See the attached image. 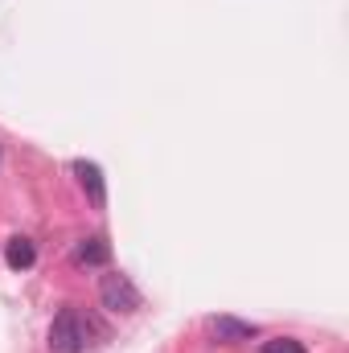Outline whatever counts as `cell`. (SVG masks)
Here are the masks:
<instances>
[{
	"mask_svg": "<svg viewBox=\"0 0 349 353\" xmlns=\"http://www.w3.org/2000/svg\"><path fill=\"white\" fill-rule=\"evenodd\" d=\"M87 325L74 308H62L50 325V353H83L87 350Z\"/></svg>",
	"mask_w": 349,
	"mask_h": 353,
	"instance_id": "1",
	"label": "cell"
},
{
	"mask_svg": "<svg viewBox=\"0 0 349 353\" xmlns=\"http://www.w3.org/2000/svg\"><path fill=\"white\" fill-rule=\"evenodd\" d=\"M99 300H103L107 312H119V316H132V312L140 308V292H136V283H132L123 271L103 275V283H99Z\"/></svg>",
	"mask_w": 349,
	"mask_h": 353,
	"instance_id": "2",
	"label": "cell"
},
{
	"mask_svg": "<svg viewBox=\"0 0 349 353\" xmlns=\"http://www.w3.org/2000/svg\"><path fill=\"white\" fill-rule=\"evenodd\" d=\"M210 329H214V337H218V341H226V345L259 337V329H255L251 321H239V316H214V321H210Z\"/></svg>",
	"mask_w": 349,
	"mask_h": 353,
	"instance_id": "3",
	"label": "cell"
},
{
	"mask_svg": "<svg viewBox=\"0 0 349 353\" xmlns=\"http://www.w3.org/2000/svg\"><path fill=\"white\" fill-rule=\"evenodd\" d=\"M4 259L12 271H29V267L37 263V247L25 239V234H17V239H8V247H4Z\"/></svg>",
	"mask_w": 349,
	"mask_h": 353,
	"instance_id": "4",
	"label": "cell"
},
{
	"mask_svg": "<svg viewBox=\"0 0 349 353\" xmlns=\"http://www.w3.org/2000/svg\"><path fill=\"white\" fill-rule=\"evenodd\" d=\"M74 173H79V181H83V189L90 193V201H94V205H103V201H107V189H103V169H99L94 161H79V165H74Z\"/></svg>",
	"mask_w": 349,
	"mask_h": 353,
	"instance_id": "5",
	"label": "cell"
},
{
	"mask_svg": "<svg viewBox=\"0 0 349 353\" xmlns=\"http://www.w3.org/2000/svg\"><path fill=\"white\" fill-rule=\"evenodd\" d=\"M74 259H79L83 267H103L107 259H111V247H107V239H99V234H94V239H83V243H79Z\"/></svg>",
	"mask_w": 349,
	"mask_h": 353,
	"instance_id": "6",
	"label": "cell"
},
{
	"mask_svg": "<svg viewBox=\"0 0 349 353\" xmlns=\"http://www.w3.org/2000/svg\"><path fill=\"white\" fill-rule=\"evenodd\" d=\"M259 353H308L296 337H271V341H263Z\"/></svg>",
	"mask_w": 349,
	"mask_h": 353,
	"instance_id": "7",
	"label": "cell"
}]
</instances>
